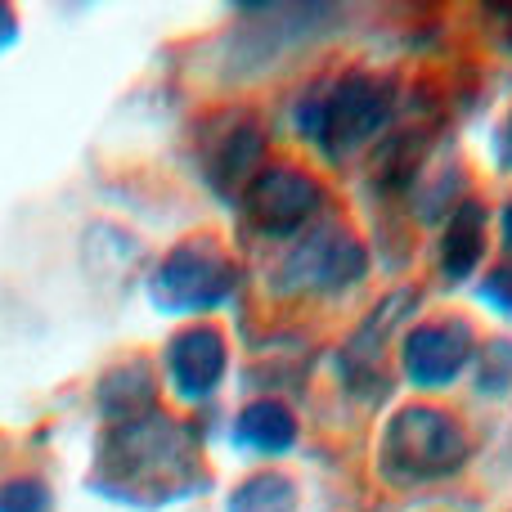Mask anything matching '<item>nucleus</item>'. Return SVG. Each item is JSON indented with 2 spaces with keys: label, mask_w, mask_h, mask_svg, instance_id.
<instances>
[{
  "label": "nucleus",
  "mask_w": 512,
  "mask_h": 512,
  "mask_svg": "<svg viewBox=\"0 0 512 512\" xmlns=\"http://www.w3.org/2000/svg\"><path fill=\"white\" fill-rule=\"evenodd\" d=\"M504 239H508V248H512V203H508V212H504Z\"/></svg>",
  "instance_id": "nucleus-19"
},
{
  "label": "nucleus",
  "mask_w": 512,
  "mask_h": 512,
  "mask_svg": "<svg viewBox=\"0 0 512 512\" xmlns=\"http://www.w3.org/2000/svg\"><path fill=\"white\" fill-rule=\"evenodd\" d=\"M14 36H18V23H14V14H9V9L0 5V50H9V45H14Z\"/></svg>",
  "instance_id": "nucleus-17"
},
{
  "label": "nucleus",
  "mask_w": 512,
  "mask_h": 512,
  "mask_svg": "<svg viewBox=\"0 0 512 512\" xmlns=\"http://www.w3.org/2000/svg\"><path fill=\"white\" fill-rule=\"evenodd\" d=\"M239 283L234 261L212 239H189L162 256V265L149 279V297L167 315H198L216 310Z\"/></svg>",
  "instance_id": "nucleus-4"
},
{
  "label": "nucleus",
  "mask_w": 512,
  "mask_h": 512,
  "mask_svg": "<svg viewBox=\"0 0 512 512\" xmlns=\"http://www.w3.org/2000/svg\"><path fill=\"white\" fill-rule=\"evenodd\" d=\"M261 153H265V140L252 117H243V113L225 117V126L212 135V144H207V153H203V162H207L203 171L216 194L234 198L239 189H248L252 180L261 176Z\"/></svg>",
  "instance_id": "nucleus-9"
},
{
  "label": "nucleus",
  "mask_w": 512,
  "mask_h": 512,
  "mask_svg": "<svg viewBox=\"0 0 512 512\" xmlns=\"http://www.w3.org/2000/svg\"><path fill=\"white\" fill-rule=\"evenodd\" d=\"M324 203V189H319L315 176L297 167H261V176L243 189V207H248L252 225L261 234H297L310 216Z\"/></svg>",
  "instance_id": "nucleus-5"
},
{
  "label": "nucleus",
  "mask_w": 512,
  "mask_h": 512,
  "mask_svg": "<svg viewBox=\"0 0 512 512\" xmlns=\"http://www.w3.org/2000/svg\"><path fill=\"white\" fill-rule=\"evenodd\" d=\"M391 108H396V95H391L387 81L355 68L333 77L324 90H310L297 104V126L306 140H315L324 149V158L337 162L364 149L391 122Z\"/></svg>",
  "instance_id": "nucleus-2"
},
{
  "label": "nucleus",
  "mask_w": 512,
  "mask_h": 512,
  "mask_svg": "<svg viewBox=\"0 0 512 512\" xmlns=\"http://www.w3.org/2000/svg\"><path fill=\"white\" fill-rule=\"evenodd\" d=\"M481 252H486V207L481 203H459L445 225L441 239V270L450 279H468L472 270L481 265Z\"/></svg>",
  "instance_id": "nucleus-11"
},
{
  "label": "nucleus",
  "mask_w": 512,
  "mask_h": 512,
  "mask_svg": "<svg viewBox=\"0 0 512 512\" xmlns=\"http://www.w3.org/2000/svg\"><path fill=\"white\" fill-rule=\"evenodd\" d=\"M225 364H230V351H225L221 328L212 324H194L185 333L171 337L167 346V378L176 387L180 400H207L225 378Z\"/></svg>",
  "instance_id": "nucleus-8"
},
{
  "label": "nucleus",
  "mask_w": 512,
  "mask_h": 512,
  "mask_svg": "<svg viewBox=\"0 0 512 512\" xmlns=\"http://www.w3.org/2000/svg\"><path fill=\"white\" fill-rule=\"evenodd\" d=\"M189 486H194V450H189V436L171 418H162L153 409L149 418L108 427L95 468L99 495L122 499V504L135 508H153L189 495Z\"/></svg>",
  "instance_id": "nucleus-1"
},
{
  "label": "nucleus",
  "mask_w": 512,
  "mask_h": 512,
  "mask_svg": "<svg viewBox=\"0 0 512 512\" xmlns=\"http://www.w3.org/2000/svg\"><path fill=\"white\" fill-rule=\"evenodd\" d=\"M297 441V418L279 405V400H256L234 423V445L252 454H283Z\"/></svg>",
  "instance_id": "nucleus-12"
},
{
  "label": "nucleus",
  "mask_w": 512,
  "mask_h": 512,
  "mask_svg": "<svg viewBox=\"0 0 512 512\" xmlns=\"http://www.w3.org/2000/svg\"><path fill=\"white\" fill-rule=\"evenodd\" d=\"M508 382H512V346L490 342L477 360V387L490 391V396H499V391H508Z\"/></svg>",
  "instance_id": "nucleus-14"
},
{
  "label": "nucleus",
  "mask_w": 512,
  "mask_h": 512,
  "mask_svg": "<svg viewBox=\"0 0 512 512\" xmlns=\"http://www.w3.org/2000/svg\"><path fill=\"white\" fill-rule=\"evenodd\" d=\"M225 512H297V490L279 472H261L234 490Z\"/></svg>",
  "instance_id": "nucleus-13"
},
{
  "label": "nucleus",
  "mask_w": 512,
  "mask_h": 512,
  "mask_svg": "<svg viewBox=\"0 0 512 512\" xmlns=\"http://www.w3.org/2000/svg\"><path fill=\"white\" fill-rule=\"evenodd\" d=\"M468 463V432L441 409H405L382 436V468L400 481H441Z\"/></svg>",
  "instance_id": "nucleus-3"
},
{
  "label": "nucleus",
  "mask_w": 512,
  "mask_h": 512,
  "mask_svg": "<svg viewBox=\"0 0 512 512\" xmlns=\"http://www.w3.org/2000/svg\"><path fill=\"white\" fill-rule=\"evenodd\" d=\"M0 512H50V490L36 477H18L0 486Z\"/></svg>",
  "instance_id": "nucleus-15"
},
{
  "label": "nucleus",
  "mask_w": 512,
  "mask_h": 512,
  "mask_svg": "<svg viewBox=\"0 0 512 512\" xmlns=\"http://www.w3.org/2000/svg\"><path fill=\"white\" fill-rule=\"evenodd\" d=\"M472 355V328L463 319H432L405 337V373L414 387H450Z\"/></svg>",
  "instance_id": "nucleus-7"
},
{
  "label": "nucleus",
  "mask_w": 512,
  "mask_h": 512,
  "mask_svg": "<svg viewBox=\"0 0 512 512\" xmlns=\"http://www.w3.org/2000/svg\"><path fill=\"white\" fill-rule=\"evenodd\" d=\"M153 400H158V387H153V369L144 360H126L99 378V414L108 418V427L149 418Z\"/></svg>",
  "instance_id": "nucleus-10"
},
{
  "label": "nucleus",
  "mask_w": 512,
  "mask_h": 512,
  "mask_svg": "<svg viewBox=\"0 0 512 512\" xmlns=\"http://www.w3.org/2000/svg\"><path fill=\"white\" fill-rule=\"evenodd\" d=\"M279 288L288 292H337L364 274V248L346 234H310L297 252L283 261Z\"/></svg>",
  "instance_id": "nucleus-6"
},
{
  "label": "nucleus",
  "mask_w": 512,
  "mask_h": 512,
  "mask_svg": "<svg viewBox=\"0 0 512 512\" xmlns=\"http://www.w3.org/2000/svg\"><path fill=\"white\" fill-rule=\"evenodd\" d=\"M504 162L512 167V117H508V126H504Z\"/></svg>",
  "instance_id": "nucleus-18"
},
{
  "label": "nucleus",
  "mask_w": 512,
  "mask_h": 512,
  "mask_svg": "<svg viewBox=\"0 0 512 512\" xmlns=\"http://www.w3.org/2000/svg\"><path fill=\"white\" fill-rule=\"evenodd\" d=\"M481 297L490 301V306H499L504 315H512V270H499L486 279V288H481Z\"/></svg>",
  "instance_id": "nucleus-16"
}]
</instances>
